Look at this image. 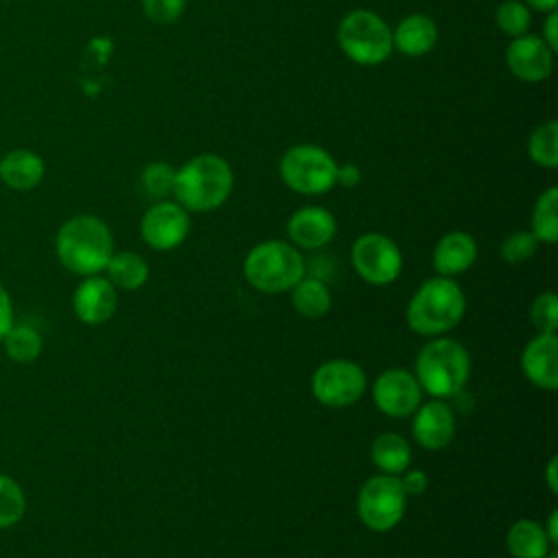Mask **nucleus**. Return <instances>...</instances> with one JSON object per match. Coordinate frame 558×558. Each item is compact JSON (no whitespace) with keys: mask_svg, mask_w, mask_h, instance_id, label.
Segmentation results:
<instances>
[{"mask_svg":"<svg viewBox=\"0 0 558 558\" xmlns=\"http://www.w3.org/2000/svg\"><path fill=\"white\" fill-rule=\"evenodd\" d=\"M233 192V170L216 153H201L181 163L174 172L172 196L190 214L214 211Z\"/></svg>","mask_w":558,"mask_h":558,"instance_id":"f257e3e1","label":"nucleus"},{"mask_svg":"<svg viewBox=\"0 0 558 558\" xmlns=\"http://www.w3.org/2000/svg\"><path fill=\"white\" fill-rule=\"evenodd\" d=\"M466 312V296L460 283L451 277H432L425 279L405 307L408 327L423 336L436 338L445 336L460 325Z\"/></svg>","mask_w":558,"mask_h":558,"instance_id":"f03ea898","label":"nucleus"},{"mask_svg":"<svg viewBox=\"0 0 558 558\" xmlns=\"http://www.w3.org/2000/svg\"><path fill=\"white\" fill-rule=\"evenodd\" d=\"M414 377L421 390L432 399H453L464 390L471 377V355L462 342L436 336L418 349Z\"/></svg>","mask_w":558,"mask_h":558,"instance_id":"7ed1b4c3","label":"nucleus"},{"mask_svg":"<svg viewBox=\"0 0 558 558\" xmlns=\"http://www.w3.org/2000/svg\"><path fill=\"white\" fill-rule=\"evenodd\" d=\"M59 262L74 275H100L113 255V235L105 220L78 214L65 220L54 240Z\"/></svg>","mask_w":558,"mask_h":558,"instance_id":"20e7f679","label":"nucleus"},{"mask_svg":"<svg viewBox=\"0 0 558 558\" xmlns=\"http://www.w3.org/2000/svg\"><path fill=\"white\" fill-rule=\"evenodd\" d=\"M305 272L307 266L301 251L288 240H264L255 244L242 262L244 279L264 294L290 292Z\"/></svg>","mask_w":558,"mask_h":558,"instance_id":"39448f33","label":"nucleus"},{"mask_svg":"<svg viewBox=\"0 0 558 558\" xmlns=\"http://www.w3.org/2000/svg\"><path fill=\"white\" fill-rule=\"evenodd\" d=\"M342 54L357 65H379L392 54V28L368 9L349 11L336 31Z\"/></svg>","mask_w":558,"mask_h":558,"instance_id":"423d86ee","label":"nucleus"},{"mask_svg":"<svg viewBox=\"0 0 558 558\" xmlns=\"http://www.w3.org/2000/svg\"><path fill=\"white\" fill-rule=\"evenodd\" d=\"M338 161L316 144H294L279 159L283 185L303 196H320L336 187Z\"/></svg>","mask_w":558,"mask_h":558,"instance_id":"0eeeda50","label":"nucleus"},{"mask_svg":"<svg viewBox=\"0 0 558 558\" xmlns=\"http://www.w3.org/2000/svg\"><path fill=\"white\" fill-rule=\"evenodd\" d=\"M408 495L399 475L377 473L368 477L357 493V519L371 532H390L405 514Z\"/></svg>","mask_w":558,"mask_h":558,"instance_id":"6e6552de","label":"nucleus"},{"mask_svg":"<svg viewBox=\"0 0 558 558\" xmlns=\"http://www.w3.org/2000/svg\"><path fill=\"white\" fill-rule=\"evenodd\" d=\"M310 388L320 405L331 410L349 408L366 392V373L353 360L333 357L314 371Z\"/></svg>","mask_w":558,"mask_h":558,"instance_id":"1a4fd4ad","label":"nucleus"},{"mask_svg":"<svg viewBox=\"0 0 558 558\" xmlns=\"http://www.w3.org/2000/svg\"><path fill=\"white\" fill-rule=\"evenodd\" d=\"M351 264L357 277L371 286L392 283L403 268L401 248L392 238L379 231H366L351 246Z\"/></svg>","mask_w":558,"mask_h":558,"instance_id":"9d476101","label":"nucleus"},{"mask_svg":"<svg viewBox=\"0 0 558 558\" xmlns=\"http://www.w3.org/2000/svg\"><path fill=\"white\" fill-rule=\"evenodd\" d=\"M190 229H192L190 211L181 207L177 201H166V198L153 203L140 220L142 240L153 251H159V253L181 246L190 235Z\"/></svg>","mask_w":558,"mask_h":558,"instance_id":"9b49d317","label":"nucleus"},{"mask_svg":"<svg viewBox=\"0 0 558 558\" xmlns=\"http://www.w3.org/2000/svg\"><path fill=\"white\" fill-rule=\"evenodd\" d=\"M371 397L375 408L390 418L412 416L423 403V390L414 373L405 368L381 371L371 386Z\"/></svg>","mask_w":558,"mask_h":558,"instance_id":"f8f14e48","label":"nucleus"},{"mask_svg":"<svg viewBox=\"0 0 558 558\" xmlns=\"http://www.w3.org/2000/svg\"><path fill=\"white\" fill-rule=\"evenodd\" d=\"M508 70L523 83H541L554 70V50L538 35L512 37L506 48Z\"/></svg>","mask_w":558,"mask_h":558,"instance_id":"ddd939ff","label":"nucleus"},{"mask_svg":"<svg viewBox=\"0 0 558 558\" xmlns=\"http://www.w3.org/2000/svg\"><path fill=\"white\" fill-rule=\"evenodd\" d=\"M412 416V438L418 447L427 451H440L453 440L456 414L447 401L432 399L427 403H421Z\"/></svg>","mask_w":558,"mask_h":558,"instance_id":"4468645a","label":"nucleus"},{"mask_svg":"<svg viewBox=\"0 0 558 558\" xmlns=\"http://www.w3.org/2000/svg\"><path fill=\"white\" fill-rule=\"evenodd\" d=\"M336 218L320 205H305L296 209L286 225L288 242L299 251H318L336 238Z\"/></svg>","mask_w":558,"mask_h":558,"instance_id":"2eb2a0df","label":"nucleus"},{"mask_svg":"<svg viewBox=\"0 0 558 558\" xmlns=\"http://www.w3.org/2000/svg\"><path fill=\"white\" fill-rule=\"evenodd\" d=\"M72 307H74V314L81 323L102 325L118 310V290L107 277L89 275L74 290Z\"/></svg>","mask_w":558,"mask_h":558,"instance_id":"dca6fc26","label":"nucleus"},{"mask_svg":"<svg viewBox=\"0 0 558 558\" xmlns=\"http://www.w3.org/2000/svg\"><path fill=\"white\" fill-rule=\"evenodd\" d=\"M521 371L530 384L541 390H556L558 388V338L556 333H541L521 351Z\"/></svg>","mask_w":558,"mask_h":558,"instance_id":"f3484780","label":"nucleus"},{"mask_svg":"<svg viewBox=\"0 0 558 558\" xmlns=\"http://www.w3.org/2000/svg\"><path fill=\"white\" fill-rule=\"evenodd\" d=\"M477 259V242L466 231H449L445 233L434 251H432V266L436 275L456 279L458 275L466 272Z\"/></svg>","mask_w":558,"mask_h":558,"instance_id":"a211bd4d","label":"nucleus"},{"mask_svg":"<svg viewBox=\"0 0 558 558\" xmlns=\"http://www.w3.org/2000/svg\"><path fill=\"white\" fill-rule=\"evenodd\" d=\"M438 41V26L425 13L405 15L392 31V50L405 57H425Z\"/></svg>","mask_w":558,"mask_h":558,"instance_id":"6ab92c4d","label":"nucleus"},{"mask_svg":"<svg viewBox=\"0 0 558 558\" xmlns=\"http://www.w3.org/2000/svg\"><path fill=\"white\" fill-rule=\"evenodd\" d=\"M44 172H46L44 159L37 153L26 148H15L0 159V181H4L11 190H17V192H26L39 185V181L44 179Z\"/></svg>","mask_w":558,"mask_h":558,"instance_id":"aec40b11","label":"nucleus"},{"mask_svg":"<svg viewBox=\"0 0 558 558\" xmlns=\"http://www.w3.org/2000/svg\"><path fill=\"white\" fill-rule=\"evenodd\" d=\"M506 551L512 558H545L551 551V543L543 523L534 519L514 521L506 532Z\"/></svg>","mask_w":558,"mask_h":558,"instance_id":"412c9836","label":"nucleus"},{"mask_svg":"<svg viewBox=\"0 0 558 558\" xmlns=\"http://www.w3.org/2000/svg\"><path fill=\"white\" fill-rule=\"evenodd\" d=\"M371 460L379 473L401 475L412 462V447L401 434L384 432L371 442Z\"/></svg>","mask_w":558,"mask_h":558,"instance_id":"4be33fe9","label":"nucleus"},{"mask_svg":"<svg viewBox=\"0 0 558 558\" xmlns=\"http://www.w3.org/2000/svg\"><path fill=\"white\" fill-rule=\"evenodd\" d=\"M290 301L303 318H320L331 310V290L320 277L307 272L290 288Z\"/></svg>","mask_w":558,"mask_h":558,"instance_id":"5701e85b","label":"nucleus"},{"mask_svg":"<svg viewBox=\"0 0 558 558\" xmlns=\"http://www.w3.org/2000/svg\"><path fill=\"white\" fill-rule=\"evenodd\" d=\"M107 279L122 292H135L148 281V264L142 255L133 251L113 253L105 266Z\"/></svg>","mask_w":558,"mask_h":558,"instance_id":"b1692460","label":"nucleus"},{"mask_svg":"<svg viewBox=\"0 0 558 558\" xmlns=\"http://www.w3.org/2000/svg\"><path fill=\"white\" fill-rule=\"evenodd\" d=\"M530 231L538 240V244L558 242V187L556 185H549L545 192L538 194L532 207Z\"/></svg>","mask_w":558,"mask_h":558,"instance_id":"393cba45","label":"nucleus"},{"mask_svg":"<svg viewBox=\"0 0 558 558\" xmlns=\"http://www.w3.org/2000/svg\"><path fill=\"white\" fill-rule=\"evenodd\" d=\"M527 155L541 168H556L558 166V122L547 120L538 124L530 140H527Z\"/></svg>","mask_w":558,"mask_h":558,"instance_id":"a878e982","label":"nucleus"},{"mask_svg":"<svg viewBox=\"0 0 558 558\" xmlns=\"http://www.w3.org/2000/svg\"><path fill=\"white\" fill-rule=\"evenodd\" d=\"M495 22L506 37H521L530 31L532 11L521 0H504L495 11Z\"/></svg>","mask_w":558,"mask_h":558,"instance_id":"bb28decb","label":"nucleus"},{"mask_svg":"<svg viewBox=\"0 0 558 558\" xmlns=\"http://www.w3.org/2000/svg\"><path fill=\"white\" fill-rule=\"evenodd\" d=\"M4 344H7L9 357H13L15 362H33L41 351L39 333L28 325L11 327L9 333L4 336Z\"/></svg>","mask_w":558,"mask_h":558,"instance_id":"cd10ccee","label":"nucleus"},{"mask_svg":"<svg viewBox=\"0 0 558 558\" xmlns=\"http://www.w3.org/2000/svg\"><path fill=\"white\" fill-rule=\"evenodd\" d=\"M174 172H177V168H172L166 161H150V163H146L142 174H140L144 192L148 196L157 198V201H163L166 196L172 194Z\"/></svg>","mask_w":558,"mask_h":558,"instance_id":"c85d7f7f","label":"nucleus"},{"mask_svg":"<svg viewBox=\"0 0 558 558\" xmlns=\"http://www.w3.org/2000/svg\"><path fill=\"white\" fill-rule=\"evenodd\" d=\"M26 497L15 480L0 475V527H9L24 517Z\"/></svg>","mask_w":558,"mask_h":558,"instance_id":"c756f323","label":"nucleus"},{"mask_svg":"<svg viewBox=\"0 0 558 558\" xmlns=\"http://www.w3.org/2000/svg\"><path fill=\"white\" fill-rule=\"evenodd\" d=\"M530 320L541 333H556L558 329V296L554 292H541L530 305Z\"/></svg>","mask_w":558,"mask_h":558,"instance_id":"7c9ffc66","label":"nucleus"},{"mask_svg":"<svg viewBox=\"0 0 558 558\" xmlns=\"http://www.w3.org/2000/svg\"><path fill=\"white\" fill-rule=\"evenodd\" d=\"M538 248V240L532 235V231H514L501 242V257L508 264H523L530 257H534Z\"/></svg>","mask_w":558,"mask_h":558,"instance_id":"2f4dec72","label":"nucleus"},{"mask_svg":"<svg viewBox=\"0 0 558 558\" xmlns=\"http://www.w3.org/2000/svg\"><path fill=\"white\" fill-rule=\"evenodd\" d=\"M187 0H142V9L146 17L155 24H174L183 11Z\"/></svg>","mask_w":558,"mask_h":558,"instance_id":"473e14b6","label":"nucleus"},{"mask_svg":"<svg viewBox=\"0 0 558 558\" xmlns=\"http://www.w3.org/2000/svg\"><path fill=\"white\" fill-rule=\"evenodd\" d=\"M399 482H401V488H403V493H405L408 497H418V495H423V493L427 490V484H429L425 471H421V469H410V466L399 475Z\"/></svg>","mask_w":558,"mask_h":558,"instance_id":"72a5a7b5","label":"nucleus"},{"mask_svg":"<svg viewBox=\"0 0 558 558\" xmlns=\"http://www.w3.org/2000/svg\"><path fill=\"white\" fill-rule=\"evenodd\" d=\"M362 181V170L355 163H338L336 170V185L353 190Z\"/></svg>","mask_w":558,"mask_h":558,"instance_id":"f704fd0d","label":"nucleus"},{"mask_svg":"<svg viewBox=\"0 0 558 558\" xmlns=\"http://www.w3.org/2000/svg\"><path fill=\"white\" fill-rule=\"evenodd\" d=\"M11 327H13V307H11V299H9L7 290L0 286V340H4V336L9 333Z\"/></svg>","mask_w":558,"mask_h":558,"instance_id":"c9c22d12","label":"nucleus"},{"mask_svg":"<svg viewBox=\"0 0 558 558\" xmlns=\"http://www.w3.org/2000/svg\"><path fill=\"white\" fill-rule=\"evenodd\" d=\"M554 52L558 50V11L547 13L545 24H543V33L538 35Z\"/></svg>","mask_w":558,"mask_h":558,"instance_id":"e433bc0d","label":"nucleus"},{"mask_svg":"<svg viewBox=\"0 0 558 558\" xmlns=\"http://www.w3.org/2000/svg\"><path fill=\"white\" fill-rule=\"evenodd\" d=\"M556 466H558V458L551 456L549 462H547V466H545V484H547V488H549L551 495L558 493V473H556Z\"/></svg>","mask_w":558,"mask_h":558,"instance_id":"4c0bfd02","label":"nucleus"},{"mask_svg":"<svg viewBox=\"0 0 558 558\" xmlns=\"http://www.w3.org/2000/svg\"><path fill=\"white\" fill-rule=\"evenodd\" d=\"M543 530H545V534H547L549 543H551V545H556V543H558V510H556V508L549 512L547 523L543 525Z\"/></svg>","mask_w":558,"mask_h":558,"instance_id":"58836bf2","label":"nucleus"},{"mask_svg":"<svg viewBox=\"0 0 558 558\" xmlns=\"http://www.w3.org/2000/svg\"><path fill=\"white\" fill-rule=\"evenodd\" d=\"M530 11H541V13H551L558 9V0H521Z\"/></svg>","mask_w":558,"mask_h":558,"instance_id":"ea45409f","label":"nucleus"},{"mask_svg":"<svg viewBox=\"0 0 558 558\" xmlns=\"http://www.w3.org/2000/svg\"><path fill=\"white\" fill-rule=\"evenodd\" d=\"M545 558H558V554H556V551H554V549H551V551H549V554H547V556H545Z\"/></svg>","mask_w":558,"mask_h":558,"instance_id":"a19ab883","label":"nucleus"}]
</instances>
